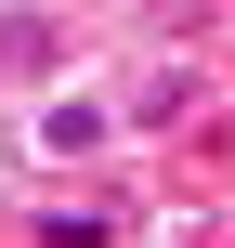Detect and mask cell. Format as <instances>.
<instances>
[{
    "label": "cell",
    "instance_id": "cell-4",
    "mask_svg": "<svg viewBox=\"0 0 235 248\" xmlns=\"http://www.w3.org/2000/svg\"><path fill=\"white\" fill-rule=\"evenodd\" d=\"M196 105H209V78H196V65H157V78L131 92V118H144V131H183Z\"/></svg>",
    "mask_w": 235,
    "mask_h": 248
},
{
    "label": "cell",
    "instance_id": "cell-2",
    "mask_svg": "<svg viewBox=\"0 0 235 248\" xmlns=\"http://www.w3.org/2000/svg\"><path fill=\"white\" fill-rule=\"evenodd\" d=\"M0 78L52 92V78H65V13H39V0H0Z\"/></svg>",
    "mask_w": 235,
    "mask_h": 248
},
{
    "label": "cell",
    "instance_id": "cell-3",
    "mask_svg": "<svg viewBox=\"0 0 235 248\" xmlns=\"http://www.w3.org/2000/svg\"><path fill=\"white\" fill-rule=\"evenodd\" d=\"M26 248H131V209H105V196H78V209H39Z\"/></svg>",
    "mask_w": 235,
    "mask_h": 248
},
{
    "label": "cell",
    "instance_id": "cell-1",
    "mask_svg": "<svg viewBox=\"0 0 235 248\" xmlns=\"http://www.w3.org/2000/svg\"><path fill=\"white\" fill-rule=\"evenodd\" d=\"M118 144V105L105 92H52L39 118H26V157H52V170H78V157H105Z\"/></svg>",
    "mask_w": 235,
    "mask_h": 248
}]
</instances>
